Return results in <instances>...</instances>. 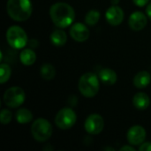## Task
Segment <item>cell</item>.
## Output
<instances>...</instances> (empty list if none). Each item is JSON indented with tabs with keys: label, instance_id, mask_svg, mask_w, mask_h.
<instances>
[{
	"label": "cell",
	"instance_id": "obj_7",
	"mask_svg": "<svg viewBox=\"0 0 151 151\" xmlns=\"http://www.w3.org/2000/svg\"><path fill=\"white\" fill-rule=\"evenodd\" d=\"M4 101L8 107H19L25 101V93L19 87H12L4 92Z\"/></svg>",
	"mask_w": 151,
	"mask_h": 151
},
{
	"label": "cell",
	"instance_id": "obj_14",
	"mask_svg": "<svg viewBox=\"0 0 151 151\" xmlns=\"http://www.w3.org/2000/svg\"><path fill=\"white\" fill-rule=\"evenodd\" d=\"M150 97L145 93H137L133 98V104L138 110H145L150 106Z\"/></svg>",
	"mask_w": 151,
	"mask_h": 151
},
{
	"label": "cell",
	"instance_id": "obj_27",
	"mask_svg": "<svg viewBox=\"0 0 151 151\" xmlns=\"http://www.w3.org/2000/svg\"><path fill=\"white\" fill-rule=\"evenodd\" d=\"M119 0H111V3H112V4H119Z\"/></svg>",
	"mask_w": 151,
	"mask_h": 151
},
{
	"label": "cell",
	"instance_id": "obj_25",
	"mask_svg": "<svg viewBox=\"0 0 151 151\" xmlns=\"http://www.w3.org/2000/svg\"><path fill=\"white\" fill-rule=\"evenodd\" d=\"M120 150L121 151H125V150L134 151V148H132V147H129V146H125V147L121 148V149H120Z\"/></svg>",
	"mask_w": 151,
	"mask_h": 151
},
{
	"label": "cell",
	"instance_id": "obj_17",
	"mask_svg": "<svg viewBox=\"0 0 151 151\" xmlns=\"http://www.w3.org/2000/svg\"><path fill=\"white\" fill-rule=\"evenodd\" d=\"M19 58H20V61L25 65H31L35 62L36 55L32 50L26 49V50L21 51V53L19 55Z\"/></svg>",
	"mask_w": 151,
	"mask_h": 151
},
{
	"label": "cell",
	"instance_id": "obj_24",
	"mask_svg": "<svg viewBox=\"0 0 151 151\" xmlns=\"http://www.w3.org/2000/svg\"><path fill=\"white\" fill-rule=\"evenodd\" d=\"M133 2L137 5V6H140V7H142V6H144V5H146L147 4H148V2H149V0H133Z\"/></svg>",
	"mask_w": 151,
	"mask_h": 151
},
{
	"label": "cell",
	"instance_id": "obj_4",
	"mask_svg": "<svg viewBox=\"0 0 151 151\" xmlns=\"http://www.w3.org/2000/svg\"><path fill=\"white\" fill-rule=\"evenodd\" d=\"M31 133L35 140L42 142L50 138L52 127L48 120L44 119H38L33 123L31 127Z\"/></svg>",
	"mask_w": 151,
	"mask_h": 151
},
{
	"label": "cell",
	"instance_id": "obj_19",
	"mask_svg": "<svg viewBox=\"0 0 151 151\" xmlns=\"http://www.w3.org/2000/svg\"><path fill=\"white\" fill-rule=\"evenodd\" d=\"M40 73L45 81H50L55 77L56 71L50 64H44L40 69Z\"/></svg>",
	"mask_w": 151,
	"mask_h": 151
},
{
	"label": "cell",
	"instance_id": "obj_10",
	"mask_svg": "<svg viewBox=\"0 0 151 151\" xmlns=\"http://www.w3.org/2000/svg\"><path fill=\"white\" fill-rule=\"evenodd\" d=\"M70 35L73 40L81 42H85L89 37V30L84 24L78 22L72 26Z\"/></svg>",
	"mask_w": 151,
	"mask_h": 151
},
{
	"label": "cell",
	"instance_id": "obj_9",
	"mask_svg": "<svg viewBox=\"0 0 151 151\" xmlns=\"http://www.w3.org/2000/svg\"><path fill=\"white\" fill-rule=\"evenodd\" d=\"M146 138V131L141 126L132 127L127 132V141L132 145L142 144Z\"/></svg>",
	"mask_w": 151,
	"mask_h": 151
},
{
	"label": "cell",
	"instance_id": "obj_8",
	"mask_svg": "<svg viewBox=\"0 0 151 151\" xmlns=\"http://www.w3.org/2000/svg\"><path fill=\"white\" fill-rule=\"evenodd\" d=\"M84 126L88 134H98L104 129V121L99 114H91L87 118Z\"/></svg>",
	"mask_w": 151,
	"mask_h": 151
},
{
	"label": "cell",
	"instance_id": "obj_5",
	"mask_svg": "<svg viewBox=\"0 0 151 151\" xmlns=\"http://www.w3.org/2000/svg\"><path fill=\"white\" fill-rule=\"evenodd\" d=\"M6 39L8 43L14 49L24 48L28 41L24 29L18 26H12L7 30Z\"/></svg>",
	"mask_w": 151,
	"mask_h": 151
},
{
	"label": "cell",
	"instance_id": "obj_22",
	"mask_svg": "<svg viewBox=\"0 0 151 151\" xmlns=\"http://www.w3.org/2000/svg\"><path fill=\"white\" fill-rule=\"evenodd\" d=\"M12 118V114L9 110H2L1 111V115H0V119H1V123L4 125H7L11 122Z\"/></svg>",
	"mask_w": 151,
	"mask_h": 151
},
{
	"label": "cell",
	"instance_id": "obj_1",
	"mask_svg": "<svg viewBox=\"0 0 151 151\" xmlns=\"http://www.w3.org/2000/svg\"><path fill=\"white\" fill-rule=\"evenodd\" d=\"M50 15L53 23L60 28L69 27L75 19L73 8L68 4L62 2L56 3L50 7Z\"/></svg>",
	"mask_w": 151,
	"mask_h": 151
},
{
	"label": "cell",
	"instance_id": "obj_18",
	"mask_svg": "<svg viewBox=\"0 0 151 151\" xmlns=\"http://www.w3.org/2000/svg\"><path fill=\"white\" fill-rule=\"evenodd\" d=\"M33 119V115L30 111L27 109H19L16 112V119L19 124H27L29 123Z\"/></svg>",
	"mask_w": 151,
	"mask_h": 151
},
{
	"label": "cell",
	"instance_id": "obj_2",
	"mask_svg": "<svg viewBox=\"0 0 151 151\" xmlns=\"http://www.w3.org/2000/svg\"><path fill=\"white\" fill-rule=\"evenodd\" d=\"M6 7L9 16L16 21H25L32 13L30 0H8Z\"/></svg>",
	"mask_w": 151,
	"mask_h": 151
},
{
	"label": "cell",
	"instance_id": "obj_6",
	"mask_svg": "<svg viewBox=\"0 0 151 151\" xmlns=\"http://www.w3.org/2000/svg\"><path fill=\"white\" fill-rule=\"evenodd\" d=\"M76 119V114L71 108H64L61 109L56 115L55 124L60 129L66 130L73 127Z\"/></svg>",
	"mask_w": 151,
	"mask_h": 151
},
{
	"label": "cell",
	"instance_id": "obj_12",
	"mask_svg": "<svg viewBox=\"0 0 151 151\" xmlns=\"http://www.w3.org/2000/svg\"><path fill=\"white\" fill-rule=\"evenodd\" d=\"M147 25V17L141 12H135L130 15L129 26L134 31L143 29Z\"/></svg>",
	"mask_w": 151,
	"mask_h": 151
},
{
	"label": "cell",
	"instance_id": "obj_26",
	"mask_svg": "<svg viewBox=\"0 0 151 151\" xmlns=\"http://www.w3.org/2000/svg\"><path fill=\"white\" fill-rule=\"evenodd\" d=\"M146 12H147V14H148V16H149V18L151 19V3L148 5V7H147V10H146Z\"/></svg>",
	"mask_w": 151,
	"mask_h": 151
},
{
	"label": "cell",
	"instance_id": "obj_11",
	"mask_svg": "<svg viewBox=\"0 0 151 151\" xmlns=\"http://www.w3.org/2000/svg\"><path fill=\"white\" fill-rule=\"evenodd\" d=\"M105 17L109 24H111V26H119L122 23L124 19V12L120 7L117 5H112L107 10Z\"/></svg>",
	"mask_w": 151,
	"mask_h": 151
},
{
	"label": "cell",
	"instance_id": "obj_16",
	"mask_svg": "<svg viewBox=\"0 0 151 151\" xmlns=\"http://www.w3.org/2000/svg\"><path fill=\"white\" fill-rule=\"evenodd\" d=\"M50 41L51 42L55 45V46H63L65 44L66 41H67V36L66 34L65 33V31L58 29L52 32L51 35H50Z\"/></svg>",
	"mask_w": 151,
	"mask_h": 151
},
{
	"label": "cell",
	"instance_id": "obj_21",
	"mask_svg": "<svg viewBox=\"0 0 151 151\" xmlns=\"http://www.w3.org/2000/svg\"><path fill=\"white\" fill-rule=\"evenodd\" d=\"M0 83L1 84H4L5 83L10 76H11V69H10V66L6 64H2L0 65Z\"/></svg>",
	"mask_w": 151,
	"mask_h": 151
},
{
	"label": "cell",
	"instance_id": "obj_3",
	"mask_svg": "<svg viewBox=\"0 0 151 151\" xmlns=\"http://www.w3.org/2000/svg\"><path fill=\"white\" fill-rule=\"evenodd\" d=\"M79 89L86 97H93L99 91V81L93 73H84L79 81Z\"/></svg>",
	"mask_w": 151,
	"mask_h": 151
},
{
	"label": "cell",
	"instance_id": "obj_20",
	"mask_svg": "<svg viewBox=\"0 0 151 151\" xmlns=\"http://www.w3.org/2000/svg\"><path fill=\"white\" fill-rule=\"evenodd\" d=\"M100 19V13L96 10H90L86 17H85V21L88 25L89 26H95Z\"/></svg>",
	"mask_w": 151,
	"mask_h": 151
},
{
	"label": "cell",
	"instance_id": "obj_23",
	"mask_svg": "<svg viewBox=\"0 0 151 151\" xmlns=\"http://www.w3.org/2000/svg\"><path fill=\"white\" fill-rule=\"evenodd\" d=\"M140 151H151V142H146L143 143L140 147Z\"/></svg>",
	"mask_w": 151,
	"mask_h": 151
},
{
	"label": "cell",
	"instance_id": "obj_15",
	"mask_svg": "<svg viewBox=\"0 0 151 151\" xmlns=\"http://www.w3.org/2000/svg\"><path fill=\"white\" fill-rule=\"evenodd\" d=\"M99 78L102 82L105 85L111 86L116 83L117 81V74L111 69H103L99 73Z\"/></svg>",
	"mask_w": 151,
	"mask_h": 151
},
{
	"label": "cell",
	"instance_id": "obj_13",
	"mask_svg": "<svg viewBox=\"0 0 151 151\" xmlns=\"http://www.w3.org/2000/svg\"><path fill=\"white\" fill-rule=\"evenodd\" d=\"M151 81L150 74L146 71L139 72L134 78V85L137 88H146Z\"/></svg>",
	"mask_w": 151,
	"mask_h": 151
}]
</instances>
